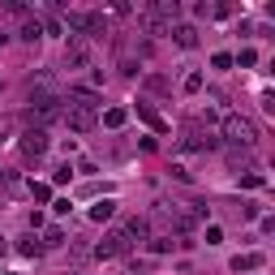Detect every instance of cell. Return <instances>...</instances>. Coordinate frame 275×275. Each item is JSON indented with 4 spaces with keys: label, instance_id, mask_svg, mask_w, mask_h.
<instances>
[{
    "label": "cell",
    "instance_id": "cell-12",
    "mask_svg": "<svg viewBox=\"0 0 275 275\" xmlns=\"http://www.w3.org/2000/svg\"><path fill=\"white\" fill-rule=\"evenodd\" d=\"M262 267V254H241V258H232V271H254Z\"/></svg>",
    "mask_w": 275,
    "mask_h": 275
},
{
    "label": "cell",
    "instance_id": "cell-16",
    "mask_svg": "<svg viewBox=\"0 0 275 275\" xmlns=\"http://www.w3.org/2000/svg\"><path fill=\"white\" fill-rule=\"evenodd\" d=\"M30 198L34 202H47V198H52V189H47L43 181H30Z\"/></svg>",
    "mask_w": 275,
    "mask_h": 275
},
{
    "label": "cell",
    "instance_id": "cell-23",
    "mask_svg": "<svg viewBox=\"0 0 275 275\" xmlns=\"http://www.w3.org/2000/svg\"><path fill=\"white\" fill-rule=\"evenodd\" d=\"M219 241H224V232H219V228L211 224V228H207V245H219Z\"/></svg>",
    "mask_w": 275,
    "mask_h": 275
},
{
    "label": "cell",
    "instance_id": "cell-14",
    "mask_svg": "<svg viewBox=\"0 0 275 275\" xmlns=\"http://www.w3.org/2000/svg\"><path fill=\"white\" fill-rule=\"evenodd\" d=\"M176 245H189V241H172V236H155V241H151L155 254H168V249H176Z\"/></svg>",
    "mask_w": 275,
    "mask_h": 275
},
{
    "label": "cell",
    "instance_id": "cell-11",
    "mask_svg": "<svg viewBox=\"0 0 275 275\" xmlns=\"http://www.w3.org/2000/svg\"><path fill=\"white\" fill-rule=\"evenodd\" d=\"M112 215H116V202H112V198H103V202H95V207H90V219H95V224L112 219Z\"/></svg>",
    "mask_w": 275,
    "mask_h": 275
},
{
    "label": "cell",
    "instance_id": "cell-9",
    "mask_svg": "<svg viewBox=\"0 0 275 275\" xmlns=\"http://www.w3.org/2000/svg\"><path fill=\"white\" fill-rule=\"evenodd\" d=\"M168 34L176 39V47H198V30L194 26H172Z\"/></svg>",
    "mask_w": 275,
    "mask_h": 275
},
{
    "label": "cell",
    "instance_id": "cell-1",
    "mask_svg": "<svg viewBox=\"0 0 275 275\" xmlns=\"http://www.w3.org/2000/svg\"><path fill=\"white\" fill-rule=\"evenodd\" d=\"M61 121L74 134H86L99 121V95L90 86H69V95H61Z\"/></svg>",
    "mask_w": 275,
    "mask_h": 275
},
{
    "label": "cell",
    "instance_id": "cell-8",
    "mask_svg": "<svg viewBox=\"0 0 275 275\" xmlns=\"http://www.w3.org/2000/svg\"><path fill=\"white\" fill-rule=\"evenodd\" d=\"M121 232L129 236V241H142V236H151V219H142V215H129V219H121Z\"/></svg>",
    "mask_w": 275,
    "mask_h": 275
},
{
    "label": "cell",
    "instance_id": "cell-6",
    "mask_svg": "<svg viewBox=\"0 0 275 275\" xmlns=\"http://www.w3.org/2000/svg\"><path fill=\"white\" fill-rule=\"evenodd\" d=\"M86 61H90V39H78V34H69V43H65V65L78 69V65H86Z\"/></svg>",
    "mask_w": 275,
    "mask_h": 275
},
{
    "label": "cell",
    "instance_id": "cell-5",
    "mask_svg": "<svg viewBox=\"0 0 275 275\" xmlns=\"http://www.w3.org/2000/svg\"><path fill=\"white\" fill-rule=\"evenodd\" d=\"M181 146H185V151H211L215 138H211V129H202V125L189 121V125L181 129Z\"/></svg>",
    "mask_w": 275,
    "mask_h": 275
},
{
    "label": "cell",
    "instance_id": "cell-15",
    "mask_svg": "<svg viewBox=\"0 0 275 275\" xmlns=\"http://www.w3.org/2000/svg\"><path fill=\"white\" fill-rule=\"evenodd\" d=\"M39 34H43V26H39V17H30V22H26V26H22V39H30V43H34V39H39Z\"/></svg>",
    "mask_w": 275,
    "mask_h": 275
},
{
    "label": "cell",
    "instance_id": "cell-25",
    "mask_svg": "<svg viewBox=\"0 0 275 275\" xmlns=\"http://www.w3.org/2000/svg\"><path fill=\"white\" fill-rule=\"evenodd\" d=\"M5 249H9V245H5V241H0V254H5Z\"/></svg>",
    "mask_w": 275,
    "mask_h": 275
},
{
    "label": "cell",
    "instance_id": "cell-10",
    "mask_svg": "<svg viewBox=\"0 0 275 275\" xmlns=\"http://www.w3.org/2000/svg\"><path fill=\"white\" fill-rule=\"evenodd\" d=\"M138 116H142V121H146V125L155 129V134H163V129H168V125H163V116H159V112H155V107H151V103H138Z\"/></svg>",
    "mask_w": 275,
    "mask_h": 275
},
{
    "label": "cell",
    "instance_id": "cell-13",
    "mask_svg": "<svg viewBox=\"0 0 275 275\" xmlns=\"http://www.w3.org/2000/svg\"><path fill=\"white\" fill-rule=\"evenodd\" d=\"M125 116H129L125 107H107V112H103V125H107V129H121V125H125Z\"/></svg>",
    "mask_w": 275,
    "mask_h": 275
},
{
    "label": "cell",
    "instance_id": "cell-20",
    "mask_svg": "<svg viewBox=\"0 0 275 275\" xmlns=\"http://www.w3.org/2000/svg\"><path fill=\"white\" fill-rule=\"evenodd\" d=\"M61 241H65L61 228H47V232H43V245H61Z\"/></svg>",
    "mask_w": 275,
    "mask_h": 275
},
{
    "label": "cell",
    "instance_id": "cell-17",
    "mask_svg": "<svg viewBox=\"0 0 275 275\" xmlns=\"http://www.w3.org/2000/svg\"><path fill=\"white\" fill-rule=\"evenodd\" d=\"M236 65H241V69L258 65V52H254V47H241V56H236Z\"/></svg>",
    "mask_w": 275,
    "mask_h": 275
},
{
    "label": "cell",
    "instance_id": "cell-24",
    "mask_svg": "<svg viewBox=\"0 0 275 275\" xmlns=\"http://www.w3.org/2000/svg\"><path fill=\"white\" fill-rule=\"evenodd\" d=\"M5 39H9V34H5V30H0V43H5Z\"/></svg>",
    "mask_w": 275,
    "mask_h": 275
},
{
    "label": "cell",
    "instance_id": "cell-4",
    "mask_svg": "<svg viewBox=\"0 0 275 275\" xmlns=\"http://www.w3.org/2000/svg\"><path fill=\"white\" fill-rule=\"evenodd\" d=\"M129 249H134V241H129V236H125L121 228H112L99 245H95V258H125Z\"/></svg>",
    "mask_w": 275,
    "mask_h": 275
},
{
    "label": "cell",
    "instance_id": "cell-21",
    "mask_svg": "<svg viewBox=\"0 0 275 275\" xmlns=\"http://www.w3.org/2000/svg\"><path fill=\"white\" fill-rule=\"evenodd\" d=\"M69 176H74V172H69V163H61V168L52 172V181H56V185H69Z\"/></svg>",
    "mask_w": 275,
    "mask_h": 275
},
{
    "label": "cell",
    "instance_id": "cell-2",
    "mask_svg": "<svg viewBox=\"0 0 275 275\" xmlns=\"http://www.w3.org/2000/svg\"><path fill=\"white\" fill-rule=\"evenodd\" d=\"M155 219H159L163 228H168V232H163V236H172V232H176V236H189V232L198 228L194 211L176 207V202H155Z\"/></svg>",
    "mask_w": 275,
    "mask_h": 275
},
{
    "label": "cell",
    "instance_id": "cell-3",
    "mask_svg": "<svg viewBox=\"0 0 275 275\" xmlns=\"http://www.w3.org/2000/svg\"><path fill=\"white\" fill-rule=\"evenodd\" d=\"M224 138H228L232 146L249 151V146L258 142V129H254V121H249V116H236V112H228V116H224Z\"/></svg>",
    "mask_w": 275,
    "mask_h": 275
},
{
    "label": "cell",
    "instance_id": "cell-22",
    "mask_svg": "<svg viewBox=\"0 0 275 275\" xmlns=\"http://www.w3.org/2000/svg\"><path fill=\"white\" fill-rule=\"evenodd\" d=\"M185 90H189V95L202 90V74H189V78H185Z\"/></svg>",
    "mask_w": 275,
    "mask_h": 275
},
{
    "label": "cell",
    "instance_id": "cell-18",
    "mask_svg": "<svg viewBox=\"0 0 275 275\" xmlns=\"http://www.w3.org/2000/svg\"><path fill=\"white\" fill-rule=\"evenodd\" d=\"M228 163H232V168H245V163H249V151H228Z\"/></svg>",
    "mask_w": 275,
    "mask_h": 275
},
{
    "label": "cell",
    "instance_id": "cell-7",
    "mask_svg": "<svg viewBox=\"0 0 275 275\" xmlns=\"http://www.w3.org/2000/svg\"><path fill=\"white\" fill-rule=\"evenodd\" d=\"M47 151V129H26L22 134V159H39Z\"/></svg>",
    "mask_w": 275,
    "mask_h": 275
},
{
    "label": "cell",
    "instance_id": "cell-19",
    "mask_svg": "<svg viewBox=\"0 0 275 275\" xmlns=\"http://www.w3.org/2000/svg\"><path fill=\"white\" fill-rule=\"evenodd\" d=\"M211 65H215V69H232V56H228V52H215Z\"/></svg>",
    "mask_w": 275,
    "mask_h": 275
}]
</instances>
